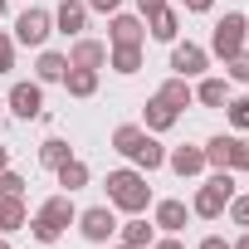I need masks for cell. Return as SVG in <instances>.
<instances>
[{
    "label": "cell",
    "instance_id": "17",
    "mask_svg": "<svg viewBox=\"0 0 249 249\" xmlns=\"http://www.w3.org/2000/svg\"><path fill=\"white\" fill-rule=\"evenodd\" d=\"M107 64H112V73L132 78L142 69V44H107Z\"/></svg>",
    "mask_w": 249,
    "mask_h": 249
},
{
    "label": "cell",
    "instance_id": "21",
    "mask_svg": "<svg viewBox=\"0 0 249 249\" xmlns=\"http://www.w3.org/2000/svg\"><path fill=\"white\" fill-rule=\"evenodd\" d=\"M142 137H147L142 122H122V127H112V152H122V157L132 161V152L142 147Z\"/></svg>",
    "mask_w": 249,
    "mask_h": 249
},
{
    "label": "cell",
    "instance_id": "18",
    "mask_svg": "<svg viewBox=\"0 0 249 249\" xmlns=\"http://www.w3.org/2000/svg\"><path fill=\"white\" fill-rule=\"evenodd\" d=\"M64 73H69V54L44 49V54H39V64H35V83H64Z\"/></svg>",
    "mask_w": 249,
    "mask_h": 249
},
{
    "label": "cell",
    "instance_id": "10",
    "mask_svg": "<svg viewBox=\"0 0 249 249\" xmlns=\"http://www.w3.org/2000/svg\"><path fill=\"white\" fill-rule=\"evenodd\" d=\"M186 220H191V205H186V200H157V205H152V225H157L161 234H181Z\"/></svg>",
    "mask_w": 249,
    "mask_h": 249
},
{
    "label": "cell",
    "instance_id": "16",
    "mask_svg": "<svg viewBox=\"0 0 249 249\" xmlns=\"http://www.w3.org/2000/svg\"><path fill=\"white\" fill-rule=\"evenodd\" d=\"M132 166H137V171H147V176L166 166V147L157 142V132H147V137H142V147L132 152Z\"/></svg>",
    "mask_w": 249,
    "mask_h": 249
},
{
    "label": "cell",
    "instance_id": "30",
    "mask_svg": "<svg viewBox=\"0 0 249 249\" xmlns=\"http://www.w3.org/2000/svg\"><path fill=\"white\" fill-rule=\"evenodd\" d=\"M225 117L244 132V127H249V98H230V103H225Z\"/></svg>",
    "mask_w": 249,
    "mask_h": 249
},
{
    "label": "cell",
    "instance_id": "28",
    "mask_svg": "<svg viewBox=\"0 0 249 249\" xmlns=\"http://www.w3.org/2000/svg\"><path fill=\"white\" fill-rule=\"evenodd\" d=\"M225 215H230V225H239V230H249V191L239 196H230V205H225Z\"/></svg>",
    "mask_w": 249,
    "mask_h": 249
},
{
    "label": "cell",
    "instance_id": "19",
    "mask_svg": "<svg viewBox=\"0 0 249 249\" xmlns=\"http://www.w3.org/2000/svg\"><path fill=\"white\" fill-rule=\"evenodd\" d=\"M30 225V210H25V196H0V230H25Z\"/></svg>",
    "mask_w": 249,
    "mask_h": 249
},
{
    "label": "cell",
    "instance_id": "44",
    "mask_svg": "<svg viewBox=\"0 0 249 249\" xmlns=\"http://www.w3.org/2000/svg\"><path fill=\"white\" fill-rule=\"evenodd\" d=\"M0 112H5V98H0Z\"/></svg>",
    "mask_w": 249,
    "mask_h": 249
},
{
    "label": "cell",
    "instance_id": "12",
    "mask_svg": "<svg viewBox=\"0 0 249 249\" xmlns=\"http://www.w3.org/2000/svg\"><path fill=\"white\" fill-rule=\"evenodd\" d=\"M103 64H107V44H103V39L78 35V39H73V49H69V69H103Z\"/></svg>",
    "mask_w": 249,
    "mask_h": 249
},
{
    "label": "cell",
    "instance_id": "23",
    "mask_svg": "<svg viewBox=\"0 0 249 249\" xmlns=\"http://www.w3.org/2000/svg\"><path fill=\"white\" fill-rule=\"evenodd\" d=\"M64 88H69V98H93L98 93V69H69Z\"/></svg>",
    "mask_w": 249,
    "mask_h": 249
},
{
    "label": "cell",
    "instance_id": "32",
    "mask_svg": "<svg viewBox=\"0 0 249 249\" xmlns=\"http://www.w3.org/2000/svg\"><path fill=\"white\" fill-rule=\"evenodd\" d=\"M0 196H25V176L5 166V171H0Z\"/></svg>",
    "mask_w": 249,
    "mask_h": 249
},
{
    "label": "cell",
    "instance_id": "35",
    "mask_svg": "<svg viewBox=\"0 0 249 249\" xmlns=\"http://www.w3.org/2000/svg\"><path fill=\"white\" fill-rule=\"evenodd\" d=\"M88 10H98V15H112V10H122V0H83Z\"/></svg>",
    "mask_w": 249,
    "mask_h": 249
},
{
    "label": "cell",
    "instance_id": "26",
    "mask_svg": "<svg viewBox=\"0 0 249 249\" xmlns=\"http://www.w3.org/2000/svg\"><path fill=\"white\" fill-rule=\"evenodd\" d=\"M230 142H234V137H225V132H220V137H210V142L200 147L210 171H230Z\"/></svg>",
    "mask_w": 249,
    "mask_h": 249
},
{
    "label": "cell",
    "instance_id": "40",
    "mask_svg": "<svg viewBox=\"0 0 249 249\" xmlns=\"http://www.w3.org/2000/svg\"><path fill=\"white\" fill-rule=\"evenodd\" d=\"M230 249H249V230H244L239 239H230Z\"/></svg>",
    "mask_w": 249,
    "mask_h": 249
},
{
    "label": "cell",
    "instance_id": "45",
    "mask_svg": "<svg viewBox=\"0 0 249 249\" xmlns=\"http://www.w3.org/2000/svg\"><path fill=\"white\" fill-rule=\"evenodd\" d=\"M117 249H127V244H117Z\"/></svg>",
    "mask_w": 249,
    "mask_h": 249
},
{
    "label": "cell",
    "instance_id": "9",
    "mask_svg": "<svg viewBox=\"0 0 249 249\" xmlns=\"http://www.w3.org/2000/svg\"><path fill=\"white\" fill-rule=\"evenodd\" d=\"M176 122H181V107H171L161 93H152L147 107H142V127H147V132H171Z\"/></svg>",
    "mask_w": 249,
    "mask_h": 249
},
{
    "label": "cell",
    "instance_id": "20",
    "mask_svg": "<svg viewBox=\"0 0 249 249\" xmlns=\"http://www.w3.org/2000/svg\"><path fill=\"white\" fill-rule=\"evenodd\" d=\"M117 234H122V244H127V249H147V244L157 239V225H147L142 215H132L127 225H117Z\"/></svg>",
    "mask_w": 249,
    "mask_h": 249
},
{
    "label": "cell",
    "instance_id": "31",
    "mask_svg": "<svg viewBox=\"0 0 249 249\" xmlns=\"http://www.w3.org/2000/svg\"><path fill=\"white\" fill-rule=\"evenodd\" d=\"M230 171H249V137L230 142Z\"/></svg>",
    "mask_w": 249,
    "mask_h": 249
},
{
    "label": "cell",
    "instance_id": "33",
    "mask_svg": "<svg viewBox=\"0 0 249 249\" xmlns=\"http://www.w3.org/2000/svg\"><path fill=\"white\" fill-rule=\"evenodd\" d=\"M0 73H15V39L0 35Z\"/></svg>",
    "mask_w": 249,
    "mask_h": 249
},
{
    "label": "cell",
    "instance_id": "7",
    "mask_svg": "<svg viewBox=\"0 0 249 249\" xmlns=\"http://www.w3.org/2000/svg\"><path fill=\"white\" fill-rule=\"evenodd\" d=\"M5 107H10L20 122H35V117H44V88H39V83H15V88L5 93Z\"/></svg>",
    "mask_w": 249,
    "mask_h": 249
},
{
    "label": "cell",
    "instance_id": "43",
    "mask_svg": "<svg viewBox=\"0 0 249 249\" xmlns=\"http://www.w3.org/2000/svg\"><path fill=\"white\" fill-rule=\"evenodd\" d=\"M0 249H10V239H5V234H0Z\"/></svg>",
    "mask_w": 249,
    "mask_h": 249
},
{
    "label": "cell",
    "instance_id": "46",
    "mask_svg": "<svg viewBox=\"0 0 249 249\" xmlns=\"http://www.w3.org/2000/svg\"><path fill=\"white\" fill-rule=\"evenodd\" d=\"M0 234H5V230H0Z\"/></svg>",
    "mask_w": 249,
    "mask_h": 249
},
{
    "label": "cell",
    "instance_id": "34",
    "mask_svg": "<svg viewBox=\"0 0 249 249\" xmlns=\"http://www.w3.org/2000/svg\"><path fill=\"white\" fill-rule=\"evenodd\" d=\"M210 186L215 191H225V196H234L239 186H234V171H210Z\"/></svg>",
    "mask_w": 249,
    "mask_h": 249
},
{
    "label": "cell",
    "instance_id": "25",
    "mask_svg": "<svg viewBox=\"0 0 249 249\" xmlns=\"http://www.w3.org/2000/svg\"><path fill=\"white\" fill-rule=\"evenodd\" d=\"M157 93H161L171 107H191V103H196V88H191V78H176V73H171V78H166Z\"/></svg>",
    "mask_w": 249,
    "mask_h": 249
},
{
    "label": "cell",
    "instance_id": "27",
    "mask_svg": "<svg viewBox=\"0 0 249 249\" xmlns=\"http://www.w3.org/2000/svg\"><path fill=\"white\" fill-rule=\"evenodd\" d=\"M69 157H73V147H69L64 137H49V142H39V161H44L49 171H54V166H64Z\"/></svg>",
    "mask_w": 249,
    "mask_h": 249
},
{
    "label": "cell",
    "instance_id": "15",
    "mask_svg": "<svg viewBox=\"0 0 249 249\" xmlns=\"http://www.w3.org/2000/svg\"><path fill=\"white\" fill-rule=\"evenodd\" d=\"M147 35L161 39V44H176V35H181V15H176L171 5H161L157 15H147Z\"/></svg>",
    "mask_w": 249,
    "mask_h": 249
},
{
    "label": "cell",
    "instance_id": "39",
    "mask_svg": "<svg viewBox=\"0 0 249 249\" xmlns=\"http://www.w3.org/2000/svg\"><path fill=\"white\" fill-rule=\"evenodd\" d=\"M161 5H166V0H137V10H142V20H147V15H157Z\"/></svg>",
    "mask_w": 249,
    "mask_h": 249
},
{
    "label": "cell",
    "instance_id": "6",
    "mask_svg": "<svg viewBox=\"0 0 249 249\" xmlns=\"http://www.w3.org/2000/svg\"><path fill=\"white\" fill-rule=\"evenodd\" d=\"M205 69H210V49H200V44H191V39H186V44H181V39L171 44V73H176V78H200Z\"/></svg>",
    "mask_w": 249,
    "mask_h": 249
},
{
    "label": "cell",
    "instance_id": "1",
    "mask_svg": "<svg viewBox=\"0 0 249 249\" xmlns=\"http://www.w3.org/2000/svg\"><path fill=\"white\" fill-rule=\"evenodd\" d=\"M107 205L112 210H127V215H147L152 205V186H147V171L137 166H122V171H107Z\"/></svg>",
    "mask_w": 249,
    "mask_h": 249
},
{
    "label": "cell",
    "instance_id": "38",
    "mask_svg": "<svg viewBox=\"0 0 249 249\" xmlns=\"http://www.w3.org/2000/svg\"><path fill=\"white\" fill-rule=\"evenodd\" d=\"M200 249H230V239H225V234H205V239H200Z\"/></svg>",
    "mask_w": 249,
    "mask_h": 249
},
{
    "label": "cell",
    "instance_id": "4",
    "mask_svg": "<svg viewBox=\"0 0 249 249\" xmlns=\"http://www.w3.org/2000/svg\"><path fill=\"white\" fill-rule=\"evenodd\" d=\"M49 35H54V10L30 5V10L15 15V44H25V49H44Z\"/></svg>",
    "mask_w": 249,
    "mask_h": 249
},
{
    "label": "cell",
    "instance_id": "37",
    "mask_svg": "<svg viewBox=\"0 0 249 249\" xmlns=\"http://www.w3.org/2000/svg\"><path fill=\"white\" fill-rule=\"evenodd\" d=\"M176 5H186V10H191V15H205V10H210V5H215V0H176Z\"/></svg>",
    "mask_w": 249,
    "mask_h": 249
},
{
    "label": "cell",
    "instance_id": "3",
    "mask_svg": "<svg viewBox=\"0 0 249 249\" xmlns=\"http://www.w3.org/2000/svg\"><path fill=\"white\" fill-rule=\"evenodd\" d=\"M244 44H249V20L239 10H225V20H215V30H210V54L215 59H230Z\"/></svg>",
    "mask_w": 249,
    "mask_h": 249
},
{
    "label": "cell",
    "instance_id": "29",
    "mask_svg": "<svg viewBox=\"0 0 249 249\" xmlns=\"http://www.w3.org/2000/svg\"><path fill=\"white\" fill-rule=\"evenodd\" d=\"M225 73H230V83H249V49L230 54V59H225Z\"/></svg>",
    "mask_w": 249,
    "mask_h": 249
},
{
    "label": "cell",
    "instance_id": "5",
    "mask_svg": "<svg viewBox=\"0 0 249 249\" xmlns=\"http://www.w3.org/2000/svg\"><path fill=\"white\" fill-rule=\"evenodd\" d=\"M78 230H83L88 244H107L117 234V210L112 205H88V210H78Z\"/></svg>",
    "mask_w": 249,
    "mask_h": 249
},
{
    "label": "cell",
    "instance_id": "11",
    "mask_svg": "<svg viewBox=\"0 0 249 249\" xmlns=\"http://www.w3.org/2000/svg\"><path fill=\"white\" fill-rule=\"evenodd\" d=\"M54 30L69 35V39H78V35L88 30V5H83V0H59V10H54Z\"/></svg>",
    "mask_w": 249,
    "mask_h": 249
},
{
    "label": "cell",
    "instance_id": "2",
    "mask_svg": "<svg viewBox=\"0 0 249 249\" xmlns=\"http://www.w3.org/2000/svg\"><path fill=\"white\" fill-rule=\"evenodd\" d=\"M73 220H78V205H73V196H69V191H59V196H49V200L30 215V234H35L39 244H54Z\"/></svg>",
    "mask_w": 249,
    "mask_h": 249
},
{
    "label": "cell",
    "instance_id": "36",
    "mask_svg": "<svg viewBox=\"0 0 249 249\" xmlns=\"http://www.w3.org/2000/svg\"><path fill=\"white\" fill-rule=\"evenodd\" d=\"M147 249H186V244H181V234H166V239H152Z\"/></svg>",
    "mask_w": 249,
    "mask_h": 249
},
{
    "label": "cell",
    "instance_id": "22",
    "mask_svg": "<svg viewBox=\"0 0 249 249\" xmlns=\"http://www.w3.org/2000/svg\"><path fill=\"white\" fill-rule=\"evenodd\" d=\"M54 176H59V186H64V191L73 196V191H83V186H88V176H93V171H88V161L69 157L64 166H54Z\"/></svg>",
    "mask_w": 249,
    "mask_h": 249
},
{
    "label": "cell",
    "instance_id": "24",
    "mask_svg": "<svg viewBox=\"0 0 249 249\" xmlns=\"http://www.w3.org/2000/svg\"><path fill=\"white\" fill-rule=\"evenodd\" d=\"M196 103L200 107H225L230 103V83L225 78H200L196 83Z\"/></svg>",
    "mask_w": 249,
    "mask_h": 249
},
{
    "label": "cell",
    "instance_id": "13",
    "mask_svg": "<svg viewBox=\"0 0 249 249\" xmlns=\"http://www.w3.org/2000/svg\"><path fill=\"white\" fill-rule=\"evenodd\" d=\"M166 166H171L181 181H191V176L205 171V152H200V147H171V152H166Z\"/></svg>",
    "mask_w": 249,
    "mask_h": 249
},
{
    "label": "cell",
    "instance_id": "42",
    "mask_svg": "<svg viewBox=\"0 0 249 249\" xmlns=\"http://www.w3.org/2000/svg\"><path fill=\"white\" fill-rule=\"evenodd\" d=\"M5 10H10V0H0V20H5Z\"/></svg>",
    "mask_w": 249,
    "mask_h": 249
},
{
    "label": "cell",
    "instance_id": "8",
    "mask_svg": "<svg viewBox=\"0 0 249 249\" xmlns=\"http://www.w3.org/2000/svg\"><path fill=\"white\" fill-rule=\"evenodd\" d=\"M142 39H147V20L142 15H122V10L107 15V44H142Z\"/></svg>",
    "mask_w": 249,
    "mask_h": 249
},
{
    "label": "cell",
    "instance_id": "14",
    "mask_svg": "<svg viewBox=\"0 0 249 249\" xmlns=\"http://www.w3.org/2000/svg\"><path fill=\"white\" fill-rule=\"evenodd\" d=\"M225 205H230V196L225 191H215L210 181L196 191V200H191V215H200V220H220L225 215Z\"/></svg>",
    "mask_w": 249,
    "mask_h": 249
},
{
    "label": "cell",
    "instance_id": "41",
    "mask_svg": "<svg viewBox=\"0 0 249 249\" xmlns=\"http://www.w3.org/2000/svg\"><path fill=\"white\" fill-rule=\"evenodd\" d=\"M10 166V147H0V171H5Z\"/></svg>",
    "mask_w": 249,
    "mask_h": 249
}]
</instances>
